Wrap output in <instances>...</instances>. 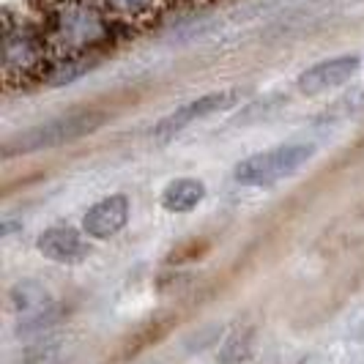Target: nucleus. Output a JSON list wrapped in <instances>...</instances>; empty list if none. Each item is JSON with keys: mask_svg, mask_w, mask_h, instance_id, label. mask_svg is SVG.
Wrapping results in <instances>:
<instances>
[{"mask_svg": "<svg viewBox=\"0 0 364 364\" xmlns=\"http://www.w3.org/2000/svg\"><path fill=\"white\" fill-rule=\"evenodd\" d=\"M60 318H63V312H60V307L53 301L47 310L36 312V315H31V318H22V323L17 326V331L19 334H41V331L53 328Z\"/></svg>", "mask_w": 364, "mask_h": 364, "instance_id": "f3484780", "label": "nucleus"}, {"mask_svg": "<svg viewBox=\"0 0 364 364\" xmlns=\"http://www.w3.org/2000/svg\"><path fill=\"white\" fill-rule=\"evenodd\" d=\"M315 146L312 143H285V146H274L269 151L252 154L247 159L233 167V178L236 183L247 189H266L274 183L291 178L299 167L312 159Z\"/></svg>", "mask_w": 364, "mask_h": 364, "instance_id": "7ed1b4c3", "label": "nucleus"}, {"mask_svg": "<svg viewBox=\"0 0 364 364\" xmlns=\"http://www.w3.org/2000/svg\"><path fill=\"white\" fill-rule=\"evenodd\" d=\"M115 19L124 22H140V19L154 17L159 0H99Z\"/></svg>", "mask_w": 364, "mask_h": 364, "instance_id": "2eb2a0df", "label": "nucleus"}, {"mask_svg": "<svg viewBox=\"0 0 364 364\" xmlns=\"http://www.w3.org/2000/svg\"><path fill=\"white\" fill-rule=\"evenodd\" d=\"M255 346V326H238L228 334V340L219 348V364H241Z\"/></svg>", "mask_w": 364, "mask_h": 364, "instance_id": "4468645a", "label": "nucleus"}, {"mask_svg": "<svg viewBox=\"0 0 364 364\" xmlns=\"http://www.w3.org/2000/svg\"><path fill=\"white\" fill-rule=\"evenodd\" d=\"M359 69H362L359 55H337V58H326L310 69H304L299 74L296 85L304 96H321V93L348 85L359 74Z\"/></svg>", "mask_w": 364, "mask_h": 364, "instance_id": "39448f33", "label": "nucleus"}, {"mask_svg": "<svg viewBox=\"0 0 364 364\" xmlns=\"http://www.w3.org/2000/svg\"><path fill=\"white\" fill-rule=\"evenodd\" d=\"M96 66H99V55H66V58L50 63V69L41 77H44V82L58 88V85H69L74 80H80L82 74L93 72Z\"/></svg>", "mask_w": 364, "mask_h": 364, "instance_id": "f8f14e48", "label": "nucleus"}, {"mask_svg": "<svg viewBox=\"0 0 364 364\" xmlns=\"http://www.w3.org/2000/svg\"><path fill=\"white\" fill-rule=\"evenodd\" d=\"M356 115H364V85L348 91L346 96H340V99L328 107V112L323 118L331 121V118H356Z\"/></svg>", "mask_w": 364, "mask_h": 364, "instance_id": "dca6fc26", "label": "nucleus"}, {"mask_svg": "<svg viewBox=\"0 0 364 364\" xmlns=\"http://www.w3.org/2000/svg\"><path fill=\"white\" fill-rule=\"evenodd\" d=\"M50 304H53V296L47 293V288L41 282H33V279L17 282L11 291L6 293V310L17 312L22 318H31L36 312L47 310Z\"/></svg>", "mask_w": 364, "mask_h": 364, "instance_id": "9b49d317", "label": "nucleus"}, {"mask_svg": "<svg viewBox=\"0 0 364 364\" xmlns=\"http://www.w3.org/2000/svg\"><path fill=\"white\" fill-rule=\"evenodd\" d=\"M203 200H205V183L200 178H173L159 195V203L167 214H189Z\"/></svg>", "mask_w": 364, "mask_h": 364, "instance_id": "9d476101", "label": "nucleus"}, {"mask_svg": "<svg viewBox=\"0 0 364 364\" xmlns=\"http://www.w3.org/2000/svg\"><path fill=\"white\" fill-rule=\"evenodd\" d=\"M244 91L238 88H225V91H214V93H205V96H198L192 102H186L181 107H176L173 112H167L162 121H156L151 134L159 137V140H170L176 137L178 132H183L186 127L198 124V121H205L217 112H225V109H233L241 102Z\"/></svg>", "mask_w": 364, "mask_h": 364, "instance_id": "20e7f679", "label": "nucleus"}, {"mask_svg": "<svg viewBox=\"0 0 364 364\" xmlns=\"http://www.w3.org/2000/svg\"><path fill=\"white\" fill-rule=\"evenodd\" d=\"M82 236L85 233L74 230L69 225H53V228L41 230V236L36 241V250L47 260H53V263L72 266V263L85 260V255H88V244H85Z\"/></svg>", "mask_w": 364, "mask_h": 364, "instance_id": "6e6552de", "label": "nucleus"}, {"mask_svg": "<svg viewBox=\"0 0 364 364\" xmlns=\"http://www.w3.org/2000/svg\"><path fill=\"white\" fill-rule=\"evenodd\" d=\"M115 17L99 0H63L53 14V36L69 55H93L107 44Z\"/></svg>", "mask_w": 364, "mask_h": 364, "instance_id": "f257e3e1", "label": "nucleus"}, {"mask_svg": "<svg viewBox=\"0 0 364 364\" xmlns=\"http://www.w3.org/2000/svg\"><path fill=\"white\" fill-rule=\"evenodd\" d=\"M69 356V340L63 337H44L28 346L17 356V364H63Z\"/></svg>", "mask_w": 364, "mask_h": 364, "instance_id": "ddd939ff", "label": "nucleus"}, {"mask_svg": "<svg viewBox=\"0 0 364 364\" xmlns=\"http://www.w3.org/2000/svg\"><path fill=\"white\" fill-rule=\"evenodd\" d=\"M129 214H132V203H129L127 195L115 192V195H107L102 200H96L85 211L82 217V233L93 241H107V238L118 236L129 222Z\"/></svg>", "mask_w": 364, "mask_h": 364, "instance_id": "0eeeda50", "label": "nucleus"}, {"mask_svg": "<svg viewBox=\"0 0 364 364\" xmlns=\"http://www.w3.org/2000/svg\"><path fill=\"white\" fill-rule=\"evenodd\" d=\"M44 63V44L36 33H31L28 28H11L6 25V33H3V69L6 77L17 74H36Z\"/></svg>", "mask_w": 364, "mask_h": 364, "instance_id": "423d86ee", "label": "nucleus"}, {"mask_svg": "<svg viewBox=\"0 0 364 364\" xmlns=\"http://www.w3.org/2000/svg\"><path fill=\"white\" fill-rule=\"evenodd\" d=\"M205 252V244H200V238H189V241H183L181 247L170 255V263H183V260H195V257H200Z\"/></svg>", "mask_w": 364, "mask_h": 364, "instance_id": "a211bd4d", "label": "nucleus"}, {"mask_svg": "<svg viewBox=\"0 0 364 364\" xmlns=\"http://www.w3.org/2000/svg\"><path fill=\"white\" fill-rule=\"evenodd\" d=\"M176 326V315H156L146 323H140L137 328H132L124 340V346L118 350V359L129 362V359H137L140 353H146L148 348H154L156 343H162L164 337L173 331Z\"/></svg>", "mask_w": 364, "mask_h": 364, "instance_id": "1a4fd4ad", "label": "nucleus"}, {"mask_svg": "<svg viewBox=\"0 0 364 364\" xmlns=\"http://www.w3.org/2000/svg\"><path fill=\"white\" fill-rule=\"evenodd\" d=\"M107 121V112L96 107H77L69 109L63 115H55L50 121L38 124V127L25 129L22 134H14L6 140L3 156H25V154H38V151H50L58 146H69L74 140H82L93 134L96 129Z\"/></svg>", "mask_w": 364, "mask_h": 364, "instance_id": "f03ea898", "label": "nucleus"}]
</instances>
